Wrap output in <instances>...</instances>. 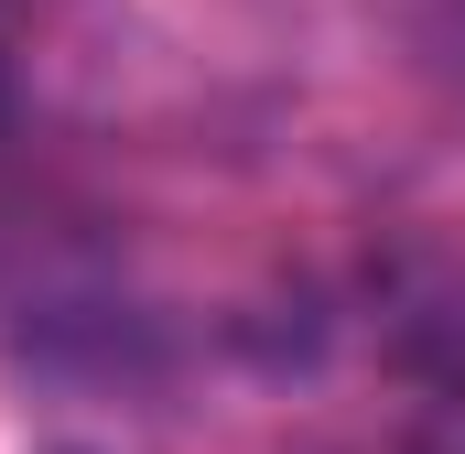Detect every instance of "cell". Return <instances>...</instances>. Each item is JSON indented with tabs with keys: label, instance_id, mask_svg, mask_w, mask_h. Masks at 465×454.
Here are the masks:
<instances>
[{
	"label": "cell",
	"instance_id": "1",
	"mask_svg": "<svg viewBox=\"0 0 465 454\" xmlns=\"http://www.w3.org/2000/svg\"><path fill=\"white\" fill-rule=\"evenodd\" d=\"M401 379H411V411L390 454H465V292H433L401 325Z\"/></svg>",
	"mask_w": 465,
	"mask_h": 454
},
{
	"label": "cell",
	"instance_id": "2",
	"mask_svg": "<svg viewBox=\"0 0 465 454\" xmlns=\"http://www.w3.org/2000/svg\"><path fill=\"white\" fill-rule=\"evenodd\" d=\"M33 33H44V0H0V119L22 98V54H33Z\"/></svg>",
	"mask_w": 465,
	"mask_h": 454
},
{
	"label": "cell",
	"instance_id": "3",
	"mask_svg": "<svg viewBox=\"0 0 465 454\" xmlns=\"http://www.w3.org/2000/svg\"><path fill=\"white\" fill-rule=\"evenodd\" d=\"M444 54L465 65V0H444Z\"/></svg>",
	"mask_w": 465,
	"mask_h": 454
},
{
	"label": "cell",
	"instance_id": "4",
	"mask_svg": "<svg viewBox=\"0 0 465 454\" xmlns=\"http://www.w3.org/2000/svg\"><path fill=\"white\" fill-rule=\"evenodd\" d=\"M65 454H76V444H65Z\"/></svg>",
	"mask_w": 465,
	"mask_h": 454
}]
</instances>
